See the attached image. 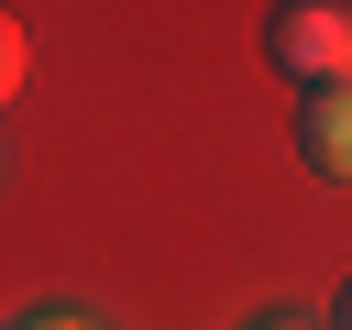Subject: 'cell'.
I'll return each mask as SVG.
<instances>
[{
  "mask_svg": "<svg viewBox=\"0 0 352 330\" xmlns=\"http://www.w3.org/2000/svg\"><path fill=\"white\" fill-rule=\"evenodd\" d=\"M33 330H88V319H33Z\"/></svg>",
  "mask_w": 352,
  "mask_h": 330,
  "instance_id": "obj_6",
  "label": "cell"
},
{
  "mask_svg": "<svg viewBox=\"0 0 352 330\" xmlns=\"http://www.w3.org/2000/svg\"><path fill=\"white\" fill-rule=\"evenodd\" d=\"M297 154H308L319 176H341V187H352V77L297 88Z\"/></svg>",
  "mask_w": 352,
  "mask_h": 330,
  "instance_id": "obj_2",
  "label": "cell"
},
{
  "mask_svg": "<svg viewBox=\"0 0 352 330\" xmlns=\"http://www.w3.org/2000/svg\"><path fill=\"white\" fill-rule=\"evenodd\" d=\"M253 330H308V319H286V308H275V319H253Z\"/></svg>",
  "mask_w": 352,
  "mask_h": 330,
  "instance_id": "obj_5",
  "label": "cell"
},
{
  "mask_svg": "<svg viewBox=\"0 0 352 330\" xmlns=\"http://www.w3.org/2000/svg\"><path fill=\"white\" fill-rule=\"evenodd\" d=\"M264 66L297 77V88L352 77V11H341V0H275V11H264Z\"/></svg>",
  "mask_w": 352,
  "mask_h": 330,
  "instance_id": "obj_1",
  "label": "cell"
},
{
  "mask_svg": "<svg viewBox=\"0 0 352 330\" xmlns=\"http://www.w3.org/2000/svg\"><path fill=\"white\" fill-rule=\"evenodd\" d=\"M22 77H33V33L0 11V99H22Z\"/></svg>",
  "mask_w": 352,
  "mask_h": 330,
  "instance_id": "obj_3",
  "label": "cell"
},
{
  "mask_svg": "<svg viewBox=\"0 0 352 330\" xmlns=\"http://www.w3.org/2000/svg\"><path fill=\"white\" fill-rule=\"evenodd\" d=\"M330 330H352V286H341V297H330Z\"/></svg>",
  "mask_w": 352,
  "mask_h": 330,
  "instance_id": "obj_4",
  "label": "cell"
}]
</instances>
